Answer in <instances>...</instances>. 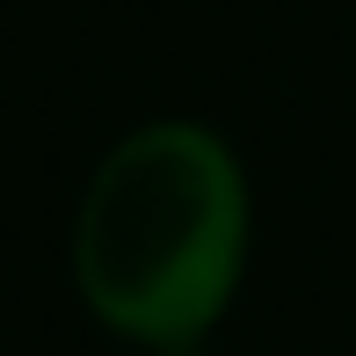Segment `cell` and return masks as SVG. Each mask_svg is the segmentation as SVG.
<instances>
[{"instance_id":"6da1fadb","label":"cell","mask_w":356,"mask_h":356,"mask_svg":"<svg viewBox=\"0 0 356 356\" xmlns=\"http://www.w3.org/2000/svg\"><path fill=\"white\" fill-rule=\"evenodd\" d=\"M254 197L233 138L197 117L131 124L73 211V291L117 342L197 356L248 277Z\"/></svg>"}]
</instances>
